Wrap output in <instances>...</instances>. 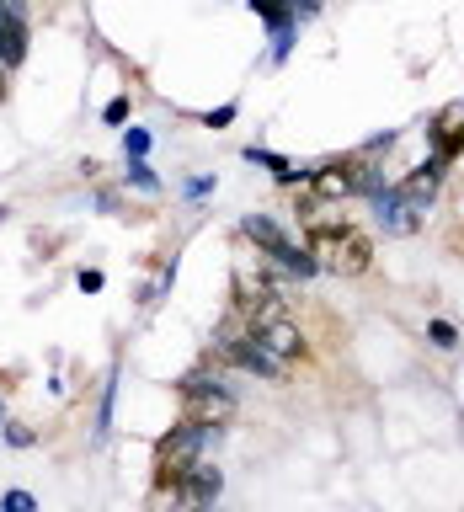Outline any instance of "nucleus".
I'll return each instance as SVG.
<instances>
[{"instance_id": "nucleus-2", "label": "nucleus", "mask_w": 464, "mask_h": 512, "mask_svg": "<svg viewBox=\"0 0 464 512\" xmlns=\"http://www.w3.org/2000/svg\"><path fill=\"white\" fill-rule=\"evenodd\" d=\"M219 427H198V422H182L171 427L166 438L155 443V491H176L187 480V470L203 459V443L214 438Z\"/></svg>"}, {"instance_id": "nucleus-10", "label": "nucleus", "mask_w": 464, "mask_h": 512, "mask_svg": "<svg viewBox=\"0 0 464 512\" xmlns=\"http://www.w3.org/2000/svg\"><path fill=\"white\" fill-rule=\"evenodd\" d=\"M310 187L320 192V198H347V192H358L352 166H320V171H310Z\"/></svg>"}, {"instance_id": "nucleus-16", "label": "nucleus", "mask_w": 464, "mask_h": 512, "mask_svg": "<svg viewBox=\"0 0 464 512\" xmlns=\"http://www.w3.org/2000/svg\"><path fill=\"white\" fill-rule=\"evenodd\" d=\"M128 182H134V187H144V192H155V187H160V182H155V171L144 166V160H134V166H128Z\"/></svg>"}, {"instance_id": "nucleus-6", "label": "nucleus", "mask_w": 464, "mask_h": 512, "mask_svg": "<svg viewBox=\"0 0 464 512\" xmlns=\"http://www.w3.org/2000/svg\"><path fill=\"white\" fill-rule=\"evenodd\" d=\"M219 491H224V475L214 470V464H203V459L192 464L187 480L176 486V496H182L187 507H214V502H219Z\"/></svg>"}, {"instance_id": "nucleus-22", "label": "nucleus", "mask_w": 464, "mask_h": 512, "mask_svg": "<svg viewBox=\"0 0 464 512\" xmlns=\"http://www.w3.org/2000/svg\"><path fill=\"white\" fill-rule=\"evenodd\" d=\"M192 512H214V507H192Z\"/></svg>"}, {"instance_id": "nucleus-9", "label": "nucleus", "mask_w": 464, "mask_h": 512, "mask_svg": "<svg viewBox=\"0 0 464 512\" xmlns=\"http://www.w3.org/2000/svg\"><path fill=\"white\" fill-rule=\"evenodd\" d=\"M438 182H443V155H432L427 166H416V171L406 176V187H400V192H406L411 203H427L432 192H438Z\"/></svg>"}, {"instance_id": "nucleus-1", "label": "nucleus", "mask_w": 464, "mask_h": 512, "mask_svg": "<svg viewBox=\"0 0 464 512\" xmlns=\"http://www.w3.org/2000/svg\"><path fill=\"white\" fill-rule=\"evenodd\" d=\"M310 256L336 278H358L374 262V240L352 224H310Z\"/></svg>"}, {"instance_id": "nucleus-7", "label": "nucleus", "mask_w": 464, "mask_h": 512, "mask_svg": "<svg viewBox=\"0 0 464 512\" xmlns=\"http://www.w3.org/2000/svg\"><path fill=\"white\" fill-rule=\"evenodd\" d=\"M256 336H262V342H267L272 352H278L283 363H294V358H304V352H310V342H304V331H299L288 315H283V320H267V326L256 331Z\"/></svg>"}, {"instance_id": "nucleus-18", "label": "nucleus", "mask_w": 464, "mask_h": 512, "mask_svg": "<svg viewBox=\"0 0 464 512\" xmlns=\"http://www.w3.org/2000/svg\"><path fill=\"white\" fill-rule=\"evenodd\" d=\"M203 123H208V128H224V123H235V107H214V112H203Z\"/></svg>"}, {"instance_id": "nucleus-12", "label": "nucleus", "mask_w": 464, "mask_h": 512, "mask_svg": "<svg viewBox=\"0 0 464 512\" xmlns=\"http://www.w3.org/2000/svg\"><path fill=\"white\" fill-rule=\"evenodd\" d=\"M0 512H38V496L22 491V486H11L6 496H0Z\"/></svg>"}, {"instance_id": "nucleus-21", "label": "nucleus", "mask_w": 464, "mask_h": 512, "mask_svg": "<svg viewBox=\"0 0 464 512\" xmlns=\"http://www.w3.org/2000/svg\"><path fill=\"white\" fill-rule=\"evenodd\" d=\"M0 427H6V406H0Z\"/></svg>"}, {"instance_id": "nucleus-17", "label": "nucleus", "mask_w": 464, "mask_h": 512, "mask_svg": "<svg viewBox=\"0 0 464 512\" xmlns=\"http://www.w3.org/2000/svg\"><path fill=\"white\" fill-rule=\"evenodd\" d=\"M123 144H128V155H134V160H144V150H150V134H144V128H128Z\"/></svg>"}, {"instance_id": "nucleus-15", "label": "nucleus", "mask_w": 464, "mask_h": 512, "mask_svg": "<svg viewBox=\"0 0 464 512\" xmlns=\"http://www.w3.org/2000/svg\"><path fill=\"white\" fill-rule=\"evenodd\" d=\"M0 432H6V443H11V448H32V443H38V438H32V427H22V422H6Z\"/></svg>"}, {"instance_id": "nucleus-5", "label": "nucleus", "mask_w": 464, "mask_h": 512, "mask_svg": "<svg viewBox=\"0 0 464 512\" xmlns=\"http://www.w3.org/2000/svg\"><path fill=\"white\" fill-rule=\"evenodd\" d=\"M374 214H379L384 230H395V235H411L416 224H422V219H416V203L400 187H379L374 192Z\"/></svg>"}, {"instance_id": "nucleus-19", "label": "nucleus", "mask_w": 464, "mask_h": 512, "mask_svg": "<svg viewBox=\"0 0 464 512\" xmlns=\"http://www.w3.org/2000/svg\"><path fill=\"white\" fill-rule=\"evenodd\" d=\"M80 288H86V294H102V272L86 267V272H80Z\"/></svg>"}, {"instance_id": "nucleus-14", "label": "nucleus", "mask_w": 464, "mask_h": 512, "mask_svg": "<svg viewBox=\"0 0 464 512\" xmlns=\"http://www.w3.org/2000/svg\"><path fill=\"white\" fill-rule=\"evenodd\" d=\"M102 123H107V128H118V123H128V96H112V102L102 107Z\"/></svg>"}, {"instance_id": "nucleus-13", "label": "nucleus", "mask_w": 464, "mask_h": 512, "mask_svg": "<svg viewBox=\"0 0 464 512\" xmlns=\"http://www.w3.org/2000/svg\"><path fill=\"white\" fill-rule=\"evenodd\" d=\"M427 336H432V347H459V331L454 326H448V320H432V326H427Z\"/></svg>"}, {"instance_id": "nucleus-8", "label": "nucleus", "mask_w": 464, "mask_h": 512, "mask_svg": "<svg viewBox=\"0 0 464 512\" xmlns=\"http://www.w3.org/2000/svg\"><path fill=\"white\" fill-rule=\"evenodd\" d=\"M22 59H27V16H16V11L0 6V64L16 70Z\"/></svg>"}, {"instance_id": "nucleus-23", "label": "nucleus", "mask_w": 464, "mask_h": 512, "mask_svg": "<svg viewBox=\"0 0 464 512\" xmlns=\"http://www.w3.org/2000/svg\"><path fill=\"white\" fill-rule=\"evenodd\" d=\"M0 219H6V208H0Z\"/></svg>"}, {"instance_id": "nucleus-11", "label": "nucleus", "mask_w": 464, "mask_h": 512, "mask_svg": "<svg viewBox=\"0 0 464 512\" xmlns=\"http://www.w3.org/2000/svg\"><path fill=\"white\" fill-rule=\"evenodd\" d=\"M246 160H256V166H267V171L278 176L283 187H288V182H299V176H304V171H294V166H288L283 155H272V150H246Z\"/></svg>"}, {"instance_id": "nucleus-3", "label": "nucleus", "mask_w": 464, "mask_h": 512, "mask_svg": "<svg viewBox=\"0 0 464 512\" xmlns=\"http://www.w3.org/2000/svg\"><path fill=\"white\" fill-rule=\"evenodd\" d=\"M187 400V416L182 422H198V427H224L235 422V395L219 384V374H208V368H192V374L176 384Z\"/></svg>"}, {"instance_id": "nucleus-20", "label": "nucleus", "mask_w": 464, "mask_h": 512, "mask_svg": "<svg viewBox=\"0 0 464 512\" xmlns=\"http://www.w3.org/2000/svg\"><path fill=\"white\" fill-rule=\"evenodd\" d=\"M0 102H6V64H0Z\"/></svg>"}, {"instance_id": "nucleus-4", "label": "nucleus", "mask_w": 464, "mask_h": 512, "mask_svg": "<svg viewBox=\"0 0 464 512\" xmlns=\"http://www.w3.org/2000/svg\"><path fill=\"white\" fill-rule=\"evenodd\" d=\"M240 235L256 240V246L267 251V262H272V267H283V272H294V278H315V272H320L315 256L304 251V246H294V240H288L267 214H246V219H240Z\"/></svg>"}]
</instances>
